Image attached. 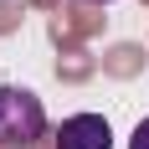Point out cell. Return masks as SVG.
<instances>
[{
    "mask_svg": "<svg viewBox=\"0 0 149 149\" xmlns=\"http://www.w3.org/2000/svg\"><path fill=\"white\" fill-rule=\"evenodd\" d=\"M88 5H108V0H88Z\"/></svg>",
    "mask_w": 149,
    "mask_h": 149,
    "instance_id": "cell-4",
    "label": "cell"
},
{
    "mask_svg": "<svg viewBox=\"0 0 149 149\" xmlns=\"http://www.w3.org/2000/svg\"><path fill=\"white\" fill-rule=\"evenodd\" d=\"M129 149H149V118H139V129L129 134Z\"/></svg>",
    "mask_w": 149,
    "mask_h": 149,
    "instance_id": "cell-3",
    "label": "cell"
},
{
    "mask_svg": "<svg viewBox=\"0 0 149 149\" xmlns=\"http://www.w3.org/2000/svg\"><path fill=\"white\" fill-rule=\"evenodd\" d=\"M57 149H113V129L103 113H72L57 129Z\"/></svg>",
    "mask_w": 149,
    "mask_h": 149,
    "instance_id": "cell-2",
    "label": "cell"
},
{
    "mask_svg": "<svg viewBox=\"0 0 149 149\" xmlns=\"http://www.w3.org/2000/svg\"><path fill=\"white\" fill-rule=\"evenodd\" d=\"M46 134V108L31 88H0V144H36Z\"/></svg>",
    "mask_w": 149,
    "mask_h": 149,
    "instance_id": "cell-1",
    "label": "cell"
}]
</instances>
